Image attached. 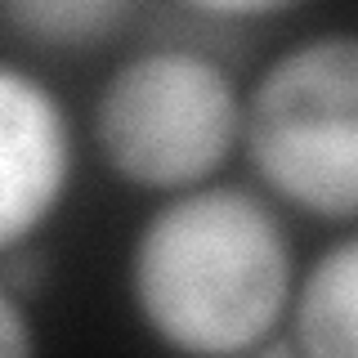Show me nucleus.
Here are the masks:
<instances>
[{"instance_id": "obj_1", "label": "nucleus", "mask_w": 358, "mask_h": 358, "mask_svg": "<svg viewBox=\"0 0 358 358\" xmlns=\"http://www.w3.org/2000/svg\"><path fill=\"white\" fill-rule=\"evenodd\" d=\"M291 238L255 193L197 184L139 229L130 296L179 354L264 350L291 300Z\"/></svg>"}, {"instance_id": "obj_2", "label": "nucleus", "mask_w": 358, "mask_h": 358, "mask_svg": "<svg viewBox=\"0 0 358 358\" xmlns=\"http://www.w3.org/2000/svg\"><path fill=\"white\" fill-rule=\"evenodd\" d=\"M255 175L318 220H358V36L327 31L268 63L246 99Z\"/></svg>"}, {"instance_id": "obj_3", "label": "nucleus", "mask_w": 358, "mask_h": 358, "mask_svg": "<svg viewBox=\"0 0 358 358\" xmlns=\"http://www.w3.org/2000/svg\"><path fill=\"white\" fill-rule=\"evenodd\" d=\"M242 121L246 108L220 63L193 50H148L99 90L94 139L126 184L184 193L229 162Z\"/></svg>"}, {"instance_id": "obj_4", "label": "nucleus", "mask_w": 358, "mask_h": 358, "mask_svg": "<svg viewBox=\"0 0 358 358\" xmlns=\"http://www.w3.org/2000/svg\"><path fill=\"white\" fill-rule=\"evenodd\" d=\"M72 134L59 99L22 67H0V246L18 251L67 193Z\"/></svg>"}, {"instance_id": "obj_5", "label": "nucleus", "mask_w": 358, "mask_h": 358, "mask_svg": "<svg viewBox=\"0 0 358 358\" xmlns=\"http://www.w3.org/2000/svg\"><path fill=\"white\" fill-rule=\"evenodd\" d=\"M296 350L309 358H358V233L309 264L296 291Z\"/></svg>"}, {"instance_id": "obj_6", "label": "nucleus", "mask_w": 358, "mask_h": 358, "mask_svg": "<svg viewBox=\"0 0 358 358\" xmlns=\"http://www.w3.org/2000/svg\"><path fill=\"white\" fill-rule=\"evenodd\" d=\"M139 0H0L5 22L50 50H85L108 41Z\"/></svg>"}, {"instance_id": "obj_7", "label": "nucleus", "mask_w": 358, "mask_h": 358, "mask_svg": "<svg viewBox=\"0 0 358 358\" xmlns=\"http://www.w3.org/2000/svg\"><path fill=\"white\" fill-rule=\"evenodd\" d=\"M184 5L210 18H268V14H282V9L300 5V0H184Z\"/></svg>"}, {"instance_id": "obj_8", "label": "nucleus", "mask_w": 358, "mask_h": 358, "mask_svg": "<svg viewBox=\"0 0 358 358\" xmlns=\"http://www.w3.org/2000/svg\"><path fill=\"white\" fill-rule=\"evenodd\" d=\"M0 350L9 358H22L31 350V336H27V322H22V305L14 291H0Z\"/></svg>"}]
</instances>
